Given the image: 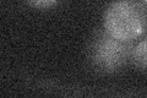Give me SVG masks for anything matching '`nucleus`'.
I'll list each match as a JSON object with an SVG mask.
<instances>
[{
	"instance_id": "obj_1",
	"label": "nucleus",
	"mask_w": 147,
	"mask_h": 98,
	"mask_svg": "<svg viewBox=\"0 0 147 98\" xmlns=\"http://www.w3.org/2000/svg\"><path fill=\"white\" fill-rule=\"evenodd\" d=\"M103 25L105 32L114 38L132 42L144 33L146 12L134 0H114L104 11Z\"/></svg>"
},
{
	"instance_id": "obj_3",
	"label": "nucleus",
	"mask_w": 147,
	"mask_h": 98,
	"mask_svg": "<svg viewBox=\"0 0 147 98\" xmlns=\"http://www.w3.org/2000/svg\"><path fill=\"white\" fill-rule=\"evenodd\" d=\"M130 58L137 69L147 71V39L141 41L132 48Z\"/></svg>"
},
{
	"instance_id": "obj_4",
	"label": "nucleus",
	"mask_w": 147,
	"mask_h": 98,
	"mask_svg": "<svg viewBox=\"0 0 147 98\" xmlns=\"http://www.w3.org/2000/svg\"><path fill=\"white\" fill-rule=\"evenodd\" d=\"M59 1L60 0H27V3L36 9H49Z\"/></svg>"
},
{
	"instance_id": "obj_5",
	"label": "nucleus",
	"mask_w": 147,
	"mask_h": 98,
	"mask_svg": "<svg viewBox=\"0 0 147 98\" xmlns=\"http://www.w3.org/2000/svg\"><path fill=\"white\" fill-rule=\"evenodd\" d=\"M144 1H145V3H146V4H147V0H144Z\"/></svg>"
},
{
	"instance_id": "obj_2",
	"label": "nucleus",
	"mask_w": 147,
	"mask_h": 98,
	"mask_svg": "<svg viewBox=\"0 0 147 98\" xmlns=\"http://www.w3.org/2000/svg\"><path fill=\"white\" fill-rule=\"evenodd\" d=\"M130 42H124L112 37L107 32L99 33L92 41L90 59L96 69L102 72H114L119 70L131 57Z\"/></svg>"
}]
</instances>
